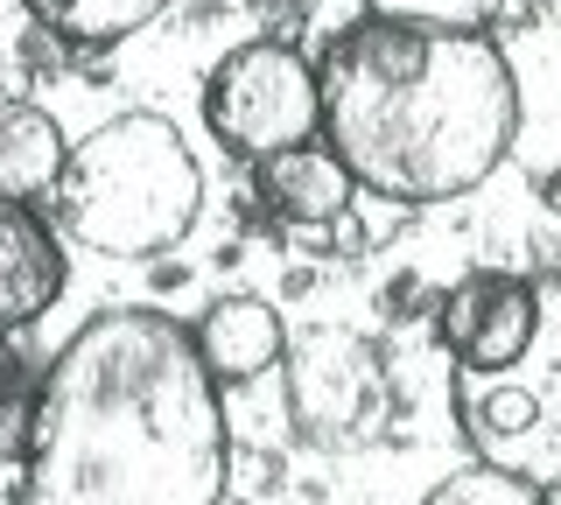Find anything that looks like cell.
Returning a JSON list of instances; mask_svg holds the SVG:
<instances>
[{
    "instance_id": "30bf717a",
    "label": "cell",
    "mask_w": 561,
    "mask_h": 505,
    "mask_svg": "<svg viewBox=\"0 0 561 505\" xmlns=\"http://www.w3.org/2000/svg\"><path fill=\"white\" fill-rule=\"evenodd\" d=\"M253 190L288 225H330V218H344L358 183H351V169L337 162L330 141H309V148H280L267 162H253Z\"/></svg>"
},
{
    "instance_id": "8992f818",
    "label": "cell",
    "mask_w": 561,
    "mask_h": 505,
    "mask_svg": "<svg viewBox=\"0 0 561 505\" xmlns=\"http://www.w3.org/2000/svg\"><path fill=\"white\" fill-rule=\"evenodd\" d=\"M280 387L288 414L316 449H365L393 422V372H386L379 344L344 323H309L288 337L280 358Z\"/></svg>"
},
{
    "instance_id": "6da1fadb",
    "label": "cell",
    "mask_w": 561,
    "mask_h": 505,
    "mask_svg": "<svg viewBox=\"0 0 561 505\" xmlns=\"http://www.w3.org/2000/svg\"><path fill=\"white\" fill-rule=\"evenodd\" d=\"M225 478L218 379L162 309H99L35 379L14 505H218Z\"/></svg>"
},
{
    "instance_id": "3957f363",
    "label": "cell",
    "mask_w": 561,
    "mask_h": 505,
    "mask_svg": "<svg viewBox=\"0 0 561 505\" xmlns=\"http://www.w3.org/2000/svg\"><path fill=\"white\" fill-rule=\"evenodd\" d=\"M204 211V169L162 113H113L84 141H70L57 218L84 253L154 260L183 246Z\"/></svg>"
},
{
    "instance_id": "7c38bea8",
    "label": "cell",
    "mask_w": 561,
    "mask_h": 505,
    "mask_svg": "<svg viewBox=\"0 0 561 505\" xmlns=\"http://www.w3.org/2000/svg\"><path fill=\"white\" fill-rule=\"evenodd\" d=\"M22 8L49 28V36L92 43V49H99V43H127V36H140V28H148L154 14L169 8V0H22Z\"/></svg>"
},
{
    "instance_id": "8fae6325",
    "label": "cell",
    "mask_w": 561,
    "mask_h": 505,
    "mask_svg": "<svg viewBox=\"0 0 561 505\" xmlns=\"http://www.w3.org/2000/svg\"><path fill=\"white\" fill-rule=\"evenodd\" d=\"M64 162H70V141L43 106H22V99L0 106V197H22V204L57 197Z\"/></svg>"
},
{
    "instance_id": "5bb4252c",
    "label": "cell",
    "mask_w": 561,
    "mask_h": 505,
    "mask_svg": "<svg viewBox=\"0 0 561 505\" xmlns=\"http://www.w3.org/2000/svg\"><path fill=\"white\" fill-rule=\"evenodd\" d=\"M505 0H365V14L379 22H408V28H456V36H484L499 22Z\"/></svg>"
},
{
    "instance_id": "4fadbf2b",
    "label": "cell",
    "mask_w": 561,
    "mask_h": 505,
    "mask_svg": "<svg viewBox=\"0 0 561 505\" xmlns=\"http://www.w3.org/2000/svg\"><path fill=\"white\" fill-rule=\"evenodd\" d=\"M421 505H554V492H540V484H526L499 463H470L456 478H443Z\"/></svg>"
},
{
    "instance_id": "9a60e30c",
    "label": "cell",
    "mask_w": 561,
    "mask_h": 505,
    "mask_svg": "<svg viewBox=\"0 0 561 505\" xmlns=\"http://www.w3.org/2000/svg\"><path fill=\"white\" fill-rule=\"evenodd\" d=\"M14 393H28L22 387V358H14V344H8V330H0V408H8Z\"/></svg>"
},
{
    "instance_id": "52a82bcc",
    "label": "cell",
    "mask_w": 561,
    "mask_h": 505,
    "mask_svg": "<svg viewBox=\"0 0 561 505\" xmlns=\"http://www.w3.org/2000/svg\"><path fill=\"white\" fill-rule=\"evenodd\" d=\"M534 309V274H463L435 309V344L449 352V365H499L526 344Z\"/></svg>"
},
{
    "instance_id": "7a4b0ae2",
    "label": "cell",
    "mask_w": 561,
    "mask_h": 505,
    "mask_svg": "<svg viewBox=\"0 0 561 505\" xmlns=\"http://www.w3.org/2000/svg\"><path fill=\"white\" fill-rule=\"evenodd\" d=\"M316 84L323 141L351 183L408 211L470 197L519 134V78L491 36L358 14L323 49Z\"/></svg>"
},
{
    "instance_id": "2e32d148",
    "label": "cell",
    "mask_w": 561,
    "mask_h": 505,
    "mask_svg": "<svg viewBox=\"0 0 561 505\" xmlns=\"http://www.w3.org/2000/svg\"><path fill=\"white\" fill-rule=\"evenodd\" d=\"M260 14H274V22H288V14H302V0H253Z\"/></svg>"
},
{
    "instance_id": "5b68a950",
    "label": "cell",
    "mask_w": 561,
    "mask_h": 505,
    "mask_svg": "<svg viewBox=\"0 0 561 505\" xmlns=\"http://www.w3.org/2000/svg\"><path fill=\"white\" fill-rule=\"evenodd\" d=\"M204 127L225 148H239L245 162H267L280 148L323 141V84H316V64L280 36L225 49V64H210V78H204Z\"/></svg>"
},
{
    "instance_id": "9c48e42d",
    "label": "cell",
    "mask_w": 561,
    "mask_h": 505,
    "mask_svg": "<svg viewBox=\"0 0 561 505\" xmlns=\"http://www.w3.org/2000/svg\"><path fill=\"white\" fill-rule=\"evenodd\" d=\"M190 337H197V352H204L218 387H245V379L274 372V365L288 358V323H280V309L260 302V295H218Z\"/></svg>"
},
{
    "instance_id": "ba28073f",
    "label": "cell",
    "mask_w": 561,
    "mask_h": 505,
    "mask_svg": "<svg viewBox=\"0 0 561 505\" xmlns=\"http://www.w3.org/2000/svg\"><path fill=\"white\" fill-rule=\"evenodd\" d=\"M70 282L57 225H49L35 204L0 197V330H28L43 309H57V295Z\"/></svg>"
},
{
    "instance_id": "277c9868",
    "label": "cell",
    "mask_w": 561,
    "mask_h": 505,
    "mask_svg": "<svg viewBox=\"0 0 561 505\" xmlns=\"http://www.w3.org/2000/svg\"><path fill=\"white\" fill-rule=\"evenodd\" d=\"M534 330L499 365H449V408L470 457L561 492V267L534 274Z\"/></svg>"
}]
</instances>
